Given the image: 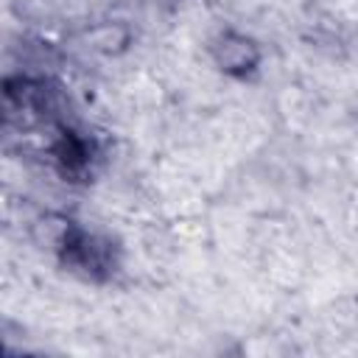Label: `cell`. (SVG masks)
I'll return each instance as SVG.
<instances>
[{
  "label": "cell",
  "mask_w": 358,
  "mask_h": 358,
  "mask_svg": "<svg viewBox=\"0 0 358 358\" xmlns=\"http://www.w3.org/2000/svg\"><path fill=\"white\" fill-rule=\"evenodd\" d=\"M252 45L249 42H238V45H224V53H221V62L227 67H246L252 64Z\"/></svg>",
  "instance_id": "cell-1"
}]
</instances>
